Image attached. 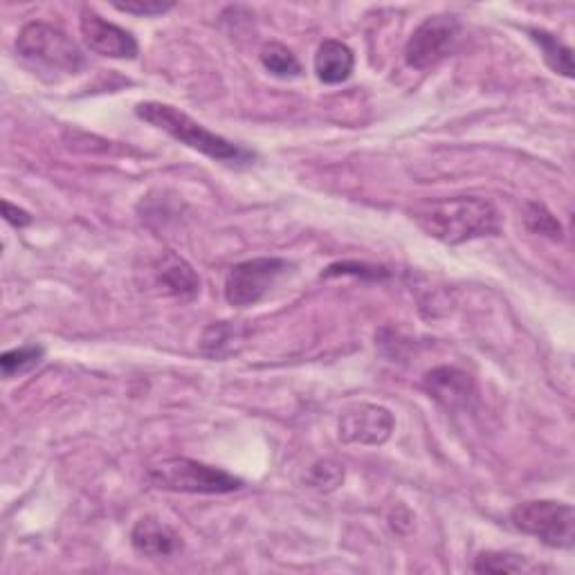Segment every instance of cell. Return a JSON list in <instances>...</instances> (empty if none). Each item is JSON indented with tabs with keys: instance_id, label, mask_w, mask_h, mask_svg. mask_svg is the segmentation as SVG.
<instances>
[{
	"instance_id": "22",
	"label": "cell",
	"mask_w": 575,
	"mask_h": 575,
	"mask_svg": "<svg viewBox=\"0 0 575 575\" xmlns=\"http://www.w3.org/2000/svg\"><path fill=\"white\" fill-rule=\"evenodd\" d=\"M3 211H6V220L14 227H28L32 222V216L26 209L14 207L10 200H3Z\"/></svg>"
},
{
	"instance_id": "15",
	"label": "cell",
	"mask_w": 575,
	"mask_h": 575,
	"mask_svg": "<svg viewBox=\"0 0 575 575\" xmlns=\"http://www.w3.org/2000/svg\"><path fill=\"white\" fill-rule=\"evenodd\" d=\"M261 63L270 75H275L279 79H297L304 72V68H301L299 59L293 54V50H288L281 43H268L261 50Z\"/></svg>"
},
{
	"instance_id": "11",
	"label": "cell",
	"mask_w": 575,
	"mask_h": 575,
	"mask_svg": "<svg viewBox=\"0 0 575 575\" xmlns=\"http://www.w3.org/2000/svg\"><path fill=\"white\" fill-rule=\"evenodd\" d=\"M131 544L136 553L149 557V559H160V557H171L182 551V537L165 522H160L153 515L142 517L133 531H131Z\"/></svg>"
},
{
	"instance_id": "21",
	"label": "cell",
	"mask_w": 575,
	"mask_h": 575,
	"mask_svg": "<svg viewBox=\"0 0 575 575\" xmlns=\"http://www.w3.org/2000/svg\"><path fill=\"white\" fill-rule=\"evenodd\" d=\"M335 275H367L369 279H383V277H389V270L378 266H365V264H335L324 272V277H335Z\"/></svg>"
},
{
	"instance_id": "14",
	"label": "cell",
	"mask_w": 575,
	"mask_h": 575,
	"mask_svg": "<svg viewBox=\"0 0 575 575\" xmlns=\"http://www.w3.org/2000/svg\"><path fill=\"white\" fill-rule=\"evenodd\" d=\"M528 34L539 46L548 68L555 75H562V77L571 79L573 77V52H571V48L564 46L555 34H551L546 30H539V28H528Z\"/></svg>"
},
{
	"instance_id": "6",
	"label": "cell",
	"mask_w": 575,
	"mask_h": 575,
	"mask_svg": "<svg viewBox=\"0 0 575 575\" xmlns=\"http://www.w3.org/2000/svg\"><path fill=\"white\" fill-rule=\"evenodd\" d=\"M290 264L286 259H250L229 268L225 277V299L237 308H248L259 304L275 284L288 272Z\"/></svg>"
},
{
	"instance_id": "4",
	"label": "cell",
	"mask_w": 575,
	"mask_h": 575,
	"mask_svg": "<svg viewBox=\"0 0 575 575\" xmlns=\"http://www.w3.org/2000/svg\"><path fill=\"white\" fill-rule=\"evenodd\" d=\"M17 52L30 63L68 75H75L86 66L83 52L66 32L39 21L28 23L21 30L17 39Z\"/></svg>"
},
{
	"instance_id": "17",
	"label": "cell",
	"mask_w": 575,
	"mask_h": 575,
	"mask_svg": "<svg viewBox=\"0 0 575 575\" xmlns=\"http://www.w3.org/2000/svg\"><path fill=\"white\" fill-rule=\"evenodd\" d=\"M475 573H522L528 571V559L524 555L504 553V551H486L475 559Z\"/></svg>"
},
{
	"instance_id": "2",
	"label": "cell",
	"mask_w": 575,
	"mask_h": 575,
	"mask_svg": "<svg viewBox=\"0 0 575 575\" xmlns=\"http://www.w3.org/2000/svg\"><path fill=\"white\" fill-rule=\"evenodd\" d=\"M136 115L147 125L169 133L174 140L182 142L185 147H189L216 162L244 167V165H252L257 160L255 151L229 142L222 136L211 133L202 125L194 122L187 112H182L176 106H169L162 101H142L136 106Z\"/></svg>"
},
{
	"instance_id": "1",
	"label": "cell",
	"mask_w": 575,
	"mask_h": 575,
	"mask_svg": "<svg viewBox=\"0 0 575 575\" xmlns=\"http://www.w3.org/2000/svg\"><path fill=\"white\" fill-rule=\"evenodd\" d=\"M412 220L427 237L447 246H462L502 232L497 207L477 196L425 200L412 209Z\"/></svg>"
},
{
	"instance_id": "12",
	"label": "cell",
	"mask_w": 575,
	"mask_h": 575,
	"mask_svg": "<svg viewBox=\"0 0 575 575\" xmlns=\"http://www.w3.org/2000/svg\"><path fill=\"white\" fill-rule=\"evenodd\" d=\"M356 57L354 50L341 41H324L315 54V72L324 83H341L354 75Z\"/></svg>"
},
{
	"instance_id": "7",
	"label": "cell",
	"mask_w": 575,
	"mask_h": 575,
	"mask_svg": "<svg viewBox=\"0 0 575 575\" xmlns=\"http://www.w3.org/2000/svg\"><path fill=\"white\" fill-rule=\"evenodd\" d=\"M458 34H462V21L452 14H436L425 19L405 46L407 66L425 70L440 63L454 50Z\"/></svg>"
},
{
	"instance_id": "5",
	"label": "cell",
	"mask_w": 575,
	"mask_h": 575,
	"mask_svg": "<svg viewBox=\"0 0 575 575\" xmlns=\"http://www.w3.org/2000/svg\"><path fill=\"white\" fill-rule=\"evenodd\" d=\"M510 522L517 531L537 537L551 548H573L575 544V510L568 504L535 499L513 508Z\"/></svg>"
},
{
	"instance_id": "19",
	"label": "cell",
	"mask_w": 575,
	"mask_h": 575,
	"mask_svg": "<svg viewBox=\"0 0 575 575\" xmlns=\"http://www.w3.org/2000/svg\"><path fill=\"white\" fill-rule=\"evenodd\" d=\"M344 479V470L335 464H317L310 473V486L319 488V490H333L339 486V482Z\"/></svg>"
},
{
	"instance_id": "10",
	"label": "cell",
	"mask_w": 575,
	"mask_h": 575,
	"mask_svg": "<svg viewBox=\"0 0 575 575\" xmlns=\"http://www.w3.org/2000/svg\"><path fill=\"white\" fill-rule=\"evenodd\" d=\"M423 389L447 412L468 409L477 398L473 376L456 367H436L423 378Z\"/></svg>"
},
{
	"instance_id": "8",
	"label": "cell",
	"mask_w": 575,
	"mask_h": 575,
	"mask_svg": "<svg viewBox=\"0 0 575 575\" xmlns=\"http://www.w3.org/2000/svg\"><path fill=\"white\" fill-rule=\"evenodd\" d=\"M396 418L387 407L360 403L344 409L339 416V438L344 443L383 445L394 432Z\"/></svg>"
},
{
	"instance_id": "13",
	"label": "cell",
	"mask_w": 575,
	"mask_h": 575,
	"mask_svg": "<svg viewBox=\"0 0 575 575\" xmlns=\"http://www.w3.org/2000/svg\"><path fill=\"white\" fill-rule=\"evenodd\" d=\"M158 281L169 295L185 297V299L196 297L200 290V279L194 272V268L185 259L176 257L174 252L165 255L162 261L158 264Z\"/></svg>"
},
{
	"instance_id": "9",
	"label": "cell",
	"mask_w": 575,
	"mask_h": 575,
	"mask_svg": "<svg viewBox=\"0 0 575 575\" xmlns=\"http://www.w3.org/2000/svg\"><path fill=\"white\" fill-rule=\"evenodd\" d=\"M79 30H81L86 46L101 57L136 59L140 52V46L131 32H127L125 28L115 26V23H108L90 8L81 10Z\"/></svg>"
},
{
	"instance_id": "3",
	"label": "cell",
	"mask_w": 575,
	"mask_h": 575,
	"mask_svg": "<svg viewBox=\"0 0 575 575\" xmlns=\"http://www.w3.org/2000/svg\"><path fill=\"white\" fill-rule=\"evenodd\" d=\"M147 477L151 486L158 490L187 493V495H227V493H237L246 486L244 479L235 475L185 456L162 458V462L149 468Z\"/></svg>"
},
{
	"instance_id": "16",
	"label": "cell",
	"mask_w": 575,
	"mask_h": 575,
	"mask_svg": "<svg viewBox=\"0 0 575 575\" xmlns=\"http://www.w3.org/2000/svg\"><path fill=\"white\" fill-rule=\"evenodd\" d=\"M43 356H46L43 347H39V344H28V347L0 356V369H3V376L10 380L14 376L28 374L34 367H39L43 363Z\"/></svg>"
},
{
	"instance_id": "18",
	"label": "cell",
	"mask_w": 575,
	"mask_h": 575,
	"mask_svg": "<svg viewBox=\"0 0 575 575\" xmlns=\"http://www.w3.org/2000/svg\"><path fill=\"white\" fill-rule=\"evenodd\" d=\"M524 222H526V227L531 229L533 235L548 237L553 241L562 239V225L557 222V218L542 202H528L526 205Z\"/></svg>"
},
{
	"instance_id": "20",
	"label": "cell",
	"mask_w": 575,
	"mask_h": 575,
	"mask_svg": "<svg viewBox=\"0 0 575 575\" xmlns=\"http://www.w3.org/2000/svg\"><path fill=\"white\" fill-rule=\"evenodd\" d=\"M115 10H120L125 14H136V17H160L174 8V3H160V0H136V3H112Z\"/></svg>"
}]
</instances>
